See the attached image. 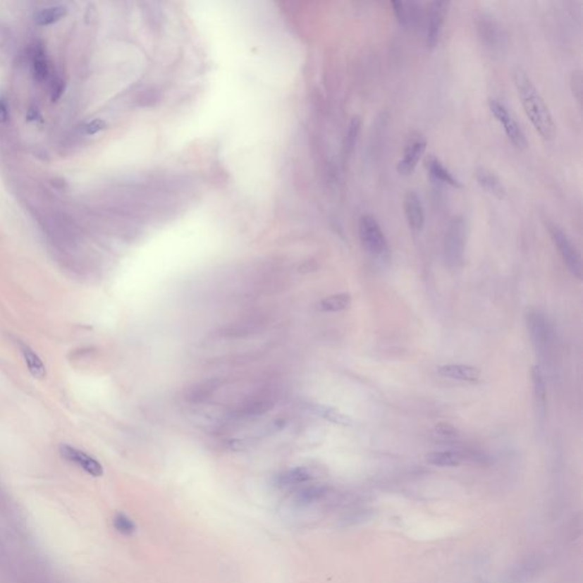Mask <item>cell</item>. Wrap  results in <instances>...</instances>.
Wrapping results in <instances>:
<instances>
[{"mask_svg":"<svg viewBox=\"0 0 583 583\" xmlns=\"http://www.w3.org/2000/svg\"><path fill=\"white\" fill-rule=\"evenodd\" d=\"M436 432L443 438H455L458 434L456 427L448 423H438L436 426Z\"/></svg>","mask_w":583,"mask_h":583,"instance_id":"cell-29","label":"cell"},{"mask_svg":"<svg viewBox=\"0 0 583 583\" xmlns=\"http://www.w3.org/2000/svg\"><path fill=\"white\" fill-rule=\"evenodd\" d=\"M20 350H21L22 355H23L24 362L27 364V369L30 374L32 375L35 379H44L47 375V369L42 362V358L35 352L32 348L25 343H20Z\"/></svg>","mask_w":583,"mask_h":583,"instance_id":"cell-18","label":"cell"},{"mask_svg":"<svg viewBox=\"0 0 583 583\" xmlns=\"http://www.w3.org/2000/svg\"><path fill=\"white\" fill-rule=\"evenodd\" d=\"M425 164H426V169L429 175L434 178L436 180L443 183V184L450 185L451 187H455V188H462V183L451 173L450 170L444 166L443 163L438 160V157L429 155L425 161Z\"/></svg>","mask_w":583,"mask_h":583,"instance_id":"cell-17","label":"cell"},{"mask_svg":"<svg viewBox=\"0 0 583 583\" xmlns=\"http://www.w3.org/2000/svg\"><path fill=\"white\" fill-rule=\"evenodd\" d=\"M546 226L570 273L580 279L582 277V261L575 244L572 243L570 237L563 231L562 227L555 222L548 221Z\"/></svg>","mask_w":583,"mask_h":583,"instance_id":"cell-4","label":"cell"},{"mask_svg":"<svg viewBox=\"0 0 583 583\" xmlns=\"http://www.w3.org/2000/svg\"><path fill=\"white\" fill-rule=\"evenodd\" d=\"M425 149H426V140L423 136L415 135L410 137L403 151V159L397 164V171L400 175H412L425 153Z\"/></svg>","mask_w":583,"mask_h":583,"instance_id":"cell-10","label":"cell"},{"mask_svg":"<svg viewBox=\"0 0 583 583\" xmlns=\"http://www.w3.org/2000/svg\"><path fill=\"white\" fill-rule=\"evenodd\" d=\"M462 457L456 451H434L426 456V462L438 467H456L460 465Z\"/></svg>","mask_w":583,"mask_h":583,"instance_id":"cell-21","label":"cell"},{"mask_svg":"<svg viewBox=\"0 0 583 583\" xmlns=\"http://www.w3.org/2000/svg\"><path fill=\"white\" fill-rule=\"evenodd\" d=\"M68 13V9L66 6H51L47 8H42L35 14V22L40 27H46V25H51V24L56 23L61 21Z\"/></svg>","mask_w":583,"mask_h":583,"instance_id":"cell-23","label":"cell"},{"mask_svg":"<svg viewBox=\"0 0 583 583\" xmlns=\"http://www.w3.org/2000/svg\"><path fill=\"white\" fill-rule=\"evenodd\" d=\"M531 377H532L533 393L536 398V407H538V412L545 414L546 410V398H547V388H546V379L544 372L539 364L533 366L531 370Z\"/></svg>","mask_w":583,"mask_h":583,"instance_id":"cell-19","label":"cell"},{"mask_svg":"<svg viewBox=\"0 0 583 583\" xmlns=\"http://www.w3.org/2000/svg\"><path fill=\"white\" fill-rule=\"evenodd\" d=\"M394 15L400 25L410 29L418 25L422 18L421 5L415 1H392Z\"/></svg>","mask_w":583,"mask_h":583,"instance_id":"cell-13","label":"cell"},{"mask_svg":"<svg viewBox=\"0 0 583 583\" xmlns=\"http://www.w3.org/2000/svg\"><path fill=\"white\" fill-rule=\"evenodd\" d=\"M218 386H219L218 379H209V381L196 383L194 386L188 388L186 399L192 401V403H200V401H203V400L209 398L212 392L216 391Z\"/></svg>","mask_w":583,"mask_h":583,"instance_id":"cell-22","label":"cell"},{"mask_svg":"<svg viewBox=\"0 0 583 583\" xmlns=\"http://www.w3.org/2000/svg\"><path fill=\"white\" fill-rule=\"evenodd\" d=\"M359 237L364 250L370 254H382L386 247V240L381 226L369 214H364L359 219Z\"/></svg>","mask_w":583,"mask_h":583,"instance_id":"cell-7","label":"cell"},{"mask_svg":"<svg viewBox=\"0 0 583 583\" xmlns=\"http://www.w3.org/2000/svg\"><path fill=\"white\" fill-rule=\"evenodd\" d=\"M314 479V474L305 466L281 472L274 477V486L278 489H295L302 486Z\"/></svg>","mask_w":583,"mask_h":583,"instance_id":"cell-12","label":"cell"},{"mask_svg":"<svg viewBox=\"0 0 583 583\" xmlns=\"http://www.w3.org/2000/svg\"><path fill=\"white\" fill-rule=\"evenodd\" d=\"M477 35L481 42L492 56L501 57L506 53L508 39L501 24L490 15L482 14L477 18Z\"/></svg>","mask_w":583,"mask_h":583,"instance_id":"cell-3","label":"cell"},{"mask_svg":"<svg viewBox=\"0 0 583 583\" xmlns=\"http://www.w3.org/2000/svg\"><path fill=\"white\" fill-rule=\"evenodd\" d=\"M327 493V488L320 484H311V486H300L296 489L292 496V503L295 510H305L307 507L318 503L325 497Z\"/></svg>","mask_w":583,"mask_h":583,"instance_id":"cell-14","label":"cell"},{"mask_svg":"<svg viewBox=\"0 0 583 583\" xmlns=\"http://www.w3.org/2000/svg\"><path fill=\"white\" fill-rule=\"evenodd\" d=\"M32 68L33 74H35L37 80L44 81V79L48 77L49 68H48L47 59H46L44 51L42 47L36 48L35 51H33Z\"/></svg>","mask_w":583,"mask_h":583,"instance_id":"cell-26","label":"cell"},{"mask_svg":"<svg viewBox=\"0 0 583 583\" xmlns=\"http://www.w3.org/2000/svg\"><path fill=\"white\" fill-rule=\"evenodd\" d=\"M62 81H57V82L54 83L53 94H51V99H53V102L57 101V99H59V96L62 95Z\"/></svg>","mask_w":583,"mask_h":583,"instance_id":"cell-32","label":"cell"},{"mask_svg":"<svg viewBox=\"0 0 583 583\" xmlns=\"http://www.w3.org/2000/svg\"><path fill=\"white\" fill-rule=\"evenodd\" d=\"M351 305V296L347 293L335 294L321 300L318 309L323 312H338L345 310Z\"/></svg>","mask_w":583,"mask_h":583,"instance_id":"cell-24","label":"cell"},{"mask_svg":"<svg viewBox=\"0 0 583 583\" xmlns=\"http://www.w3.org/2000/svg\"><path fill=\"white\" fill-rule=\"evenodd\" d=\"M9 110L8 105L4 99H0V125L6 123L8 121Z\"/></svg>","mask_w":583,"mask_h":583,"instance_id":"cell-31","label":"cell"},{"mask_svg":"<svg viewBox=\"0 0 583 583\" xmlns=\"http://www.w3.org/2000/svg\"><path fill=\"white\" fill-rule=\"evenodd\" d=\"M438 373L447 379L464 382H477L481 376L480 370L468 364H444L438 367Z\"/></svg>","mask_w":583,"mask_h":583,"instance_id":"cell-16","label":"cell"},{"mask_svg":"<svg viewBox=\"0 0 583 583\" xmlns=\"http://www.w3.org/2000/svg\"><path fill=\"white\" fill-rule=\"evenodd\" d=\"M489 109L492 116L503 125V131L513 145L520 149H525L527 147V140L524 131L522 130L521 125H518L508 109L497 99L489 101Z\"/></svg>","mask_w":583,"mask_h":583,"instance_id":"cell-6","label":"cell"},{"mask_svg":"<svg viewBox=\"0 0 583 583\" xmlns=\"http://www.w3.org/2000/svg\"><path fill=\"white\" fill-rule=\"evenodd\" d=\"M513 81L524 109L525 114L536 133L545 140H553L556 135V125L545 99L540 95L531 78L521 68L513 71Z\"/></svg>","mask_w":583,"mask_h":583,"instance_id":"cell-1","label":"cell"},{"mask_svg":"<svg viewBox=\"0 0 583 583\" xmlns=\"http://www.w3.org/2000/svg\"><path fill=\"white\" fill-rule=\"evenodd\" d=\"M106 128V123L104 120L102 118H96L94 121H90L89 123H87L83 128V130L87 135L89 136H92V135H96V133H99V131L104 130Z\"/></svg>","mask_w":583,"mask_h":583,"instance_id":"cell-30","label":"cell"},{"mask_svg":"<svg viewBox=\"0 0 583 583\" xmlns=\"http://www.w3.org/2000/svg\"><path fill=\"white\" fill-rule=\"evenodd\" d=\"M314 412L320 417L325 418L327 421L333 422L335 424H340V425H350L352 423L351 418L348 415L340 412L338 409L333 408V407L327 406H316Z\"/></svg>","mask_w":583,"mask_h":583,"instance_id":"cell-25","label":"cell"},{"mask_svg":"<svg viewBox=\"0 0 583 583\" xmlns=\"http://www.w3.org/2000/svg\"><path fill=\"white\" fill-rule=\"evenodd\" d=\"M570 82H571V88L572 92H573V96H575L577 103H582L583 87L582 74H581V71L572 72L571 80H570Z\"/></svg>","mask_w":583,"mask_h":583,"instance_id":"cell-28","label":"cell"},{"mask_svg":"<svg viewBox=\"0 0 583 583\" xmlns=\"http://www.w3.org/2000/svg\"><path fill=\"white\" fill-rule=\"evenodd\" d=\"M467 236L468 222L465 216H455L448 226L443 240L444 260L451 268H458L464 262Z\"/></svg>","mask_w":583,"mask_h":583,"instance_id":"cell-2","label":"cell"},{"mask_svg":"<svg viewBox=\"0 0 583 583\" xmlns=\"http://www.w3.org/2000/svg\"><path fill=\"white\" fill-rule=\"evenodd\" d=\"M475 178H477V183L482 187L483 190L490 192L491 195L495 196L497 199H505L506 188H505L501 179L496 173L486 169V168L479 166L475 170Z\"/></svg>","mask_w":583,"mask_h":583,"instance_id":"cell-15","label":"cell"},{"mask_svg":"<svg viewBox=\"0 0 583 583\" xmlns=\"http://www.w3.org/2000/svg\"><path fill=\"white\" fill-rule=\"evenodd\" d=\"M449 6V1H433L429 5L426 18V46L429 49H434L438 46Z\"/></svg>","mask_w":583,"mask_h":583,"instance_id":"cell-8","label":"cell"},{"mask_svg":"<svg viewBox=\"0 0 583 583\" xmlns=\"http://www.w3.org/2000/svg\"><path fill=\"white\" fill-rule=\"evenodd\" d=\"M59 453L63 458L68 462L74 464L82 471L86 472L89 475L94 477H102L104 474L103 466L97 459L90 456L85 451L77 449V448L68 446V444H61L59 446Z\"/></svg>","mask_w":583,"mask_h":583,"instance_id":"cell-9","label":"cell"},{"mask_svg":"<svg viewBox=\"0 0 583 583\" xmlns=\"http://www.w3.org/2000/svg\"><path fill=\"white\" fill-rule=\"evenodd\" d=\"M113 525L116 530L123 536H133V533L136 532L137 527L135 522L122 513L116 514V517L113 518Z\"/></svg>","mask_w":583,"mask_h":583,"instance_id":"cell-27","label":"cell"},{"mask_svg":"<svg viewBox=\"0 0 583 583\" xmlns=\"http://www.w3.org/2000/svg\"><path fill=\"white\" fill-rule=\"evenodd\" d=\"M525 323L536 351L540 355H547L554 340V332L545 314L536 309H529L525 314Z\"/></svg>","mask_w":583,"mask_h":583,"instance_id":"cell-5","label":"cell"},{"mask_svg":"<svg viewBox=\"0 0 583 583\" xmlns=\"http://www.w3.org/2000/svg\"><path fill=\"white\" fill-rule=\"evenodd\" d=\"M403 211L409 228L415 231H421L425 225V212L421 197L417 192L414 190L407 192L403 200Z\"/></svg>","mask_w":583,"mask_h":583,"instance_id":"cell-11","label":"cell"},{"mask_svg":"<svg viewBox=\"0 0 583 583\" xmlns=\"http://www.w3.org/2000/svg\"><path fill=\"white\" fill-rule=\"evenodd\" d=\"M362 118L358 116H353L350 121L349 127H348L347 133L344 137L343 140V157L344 159H349L355 151V145L358 142L359 135L362 131Z\"/></svg>","mask_w":583,"mask_h":583,"instance_id":"cell-20","label":"cell"}]
</instances>
